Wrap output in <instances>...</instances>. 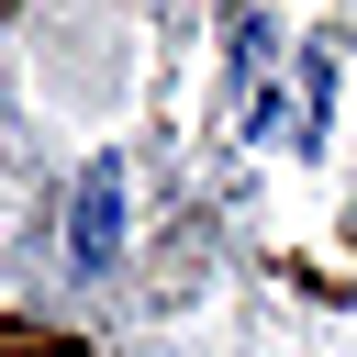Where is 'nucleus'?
I'll return each mask as SVG.
<instances>
[{"mask_svg": "<svg viewBox=\"0 0 357 357\" xmlns=\"http://www.w3.org/2000/svg\"><path fill=\"white\" fill-rule=\"evenodd\" d=\"M112 234H123V201H112V178H100V190L78 201V257L100 268V257H112Z\"/></svg>", "mask_w": 357, "mask_h": 357, "instance_id": "f257e3e1", "label": "nucleus"}]
</instances>
